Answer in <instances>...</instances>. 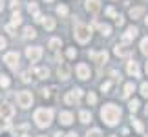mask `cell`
<instances>
[{"label": "cell", "instance_id": "d6986e66", "mask_svg": "<svg viewBox=\"0 0 148 137\" xmlns=\"http://www.w3.org/2000/svg\"><path fill=\"white\" fill-rule=\"evenodd\" d=\"M143 8H132V9H130V16H132V18H139V16L141 15H143Z\"/></svg>", "mask_w": 148, "mask_h": 137}, {"label": "cell", "instance_id": "d6a6232c", "mask_svg": "<svg viewBox=\"0 0 148 137\" xmlns=\"http://www.w3.org/2000/svg\"><path fill=\"white\" fill-rule=\"evenodd\" d=\"M132 123H134V126H135V130H137L139 134L143 132V124H141V123L137 121V119H134V117H132Z\"/></svg>", "mask_w": 148, "mask_h": 137}, {"label": "cell", "instance_id": "bcb514c9", "mask_svg": "<svg viewBox=\"0 0 148 137\" xmlns=\"http://www.w3.org/2000/svg\"><path fill=\"white\" fill-rule=\"evenodd\" d=\"M68 137H77V134H68Z\"/></svg>", "mask_w": 148, "mask_h": 137}, {"label": "cell", "instance_id": "7dc6e473", "mask_svg": "<svg viewBox=\"0 0 148 137\" xmlns=\"http://www.w3.org/2000/svg\"><path fill=\"white\" fill-rule=\"evenodd\" d=\"M145 22H146V26H148V16H146V18H145Z\"/></svg>", "mask_w": 148, "mask_h": 137}, {"label": "cell", "instance_id": "44dd1931", "mask_svg": "<svg viewBox=\"0 0 148 137\" xmlns=\"http://www.w3.org/2000/svg\"><path fill=\"white\" fill-rule=\"evenodd\" d=\"M24 37H26V38H35L37 33H35V29H33V27L27 26V27H24Z\"/></svg>", "mask_w": 148, "mask_h": 137}, {"label": "cell", "instance_id": "f546056e", "mask_svg": "<svg viewBox=\"0 0 148 137\" xmlns=\"http://www.w3.org/2000/svg\"><path fill=\"white\" fill-rule=\"evenodd\" d=\"M86 101H88V104H95V102H97V95L90 91V93H88V97H86Z\"/></svg>", "mask_w": 148, "mask_h": 137}, {"label": "cell", "instance_id": "8d00e7d4", "mask_svg": "<svg viewBox=\"0 0 148 137\" xmlns=\"http://www.w3.org/2000/svg\"><path fill=\"white\" fill-rule=\"evenodd\" d=\"M106 15H108V16H113V18L117 16V15H115V9H113V8H108V9H106Z\"/></svg>", "mask_w": 148, "mask_h": 137}, {"label": "cell", "instance_id": "52a82bcc", "mask_svg": "<svg viewBox=\"0 0 148 137\" xmlns=\"http://www.w3.org/2000/svg\"><path fill=\"white\" fill-rule=\"evenodd\" d=\"M4 62H5L9 68H13V70H15V68L18 66V53H15V51H13V53H5Z\"/></svg>", "mask_w": 148, "mask_h": 137}, {"label": "cell", "instance_id": "d4e9b609", "mask_svg": "<svg viewBox=\"0 0 148 137\" xmlns=\"http://www.w3.org/2000/svg\"><path fill=\"white\" fill-rule=\"evenodd\" d=\"M27 11H29V13H31V15H33V16H35V15H37V13H38V5H37V4H35V2H31V4H29V5H27Z\"/></svg>", "mask_w": 148, "mask_h": 137}, {"label": "cell", "instance_id": "8fae6325", "mask_svg": "<svg viewBox=\"0 0 148 137\" xmlns=\"http://www.w3.org/2000/svg\"><path fill=\"white\" fill-rule=\"evenodd\" d=\"M126 70L130 75H134V77H141V70H139V64L135 60H130L128 64H126Z\"/></svg>", "mask_w": 148, "mask_h": 137}, {"label": "cell", "instance_id": "8992f818", "mask_svg": "<svg viewBox=\"0 0 148 137\" xmlns=\"http://www.w3.org/2000/svg\"><path fill=\"white\" fill-rule=\"evenodd\" d=\"M26 57H27V59H29L31 62H37V60L42 57V48H38V46L27 48V49H26Z\"/></svg>", "mask_w": 148, "mask_h": 137}, {"label": "cell", "instance_id": "7bdbcfd3", "mask_svg": "<svg viewBox=\"0 0 148 137\" xmlns=\"http://www.w3.org/2000/svg\"><path fill=\"white\" fill-rule=\"evenodd\" d=\"M5 44H8V42H5V38L0 37V49H4V48H5Z\"/></svg>", "mask_w": 148, "mask_h": 137}, {"label": "cell", "instance_id": "ac0fdd59", "mask_svg": "<svg viewBox=\"0 0 148 137\" xmlns=\"http://www.w3.org/2000/svg\"><path fill=\"white\" fill-rule=\"evenodd\" d=\"M135 91V84L134 82H128L126 86H124V93H123V97H130Z\"/></svg>", "mask_w": 148, "mask_h": 137}, {"label": "cell", "instance_id": "5bb4252c", "mask_svg": "<svg viewBox=\"0 0 148 137\" xmlns=\"http://www.w3.org/2000/svg\"><path fill=\"white\" fill-rule=\"evenodd\" d=\"M70 66L68 64H62V66H59V70H57V75H59V79H62V81H66L68 77H70Z\"/></svg>", "mask_w": 148, "mask_h": 137}, {"label": "cell", "instance_id": "4dcf8cb0", "mask_svg": "<svg viewBox=\"0 0 148 137\" xmlns=\"http://www.w3.org/2000/svg\"><path fill=\"white\" fill-rule=\"evenodd\" d=\"M86 137H101V130H99V128H93V130H90V132L86 134Z\"/></svg>", "mask_w": 148, "mask_h": 137}, {"label": "cell", "instance_id": "74e56055", "mask_svg": "<svg viewBox=\"0 0 148 137\" xmlns=\"http://www.w3.org/2000/svg\"><path fill=\"white\" fill-rule=\"evenodd\" d=\"M77 55V51L73 49V48H68V57H70V59H73V57Z\"/></svg>", "mask_w": 148, "mask_h": 137}, {"label": "cell", "instance_id": "b9f144b4", "mask_svg": "<svg viewBox=\"0 0 148 137\" xmlns=\"http://www.w3.org/2000/svg\"><path fill=\"white\" fill-rule=\"evenodd\" d=\"M110 86H112L110 82H102V86H101V90H102V91H106V90H110Z\"/></svg>", "mask_w": 148, "mask_h": 137}, {"label": "cell", "instance_id": "d590c367", "mask_svg": "<svg viewBox=\"0 0 148 137\" xmlns=\"http://www.w3.org/2000/svg\"><path fill=\"white\" fill-rule=\"evenodd\" d=\"M141 93H143L145 97H148V82H145L143 86H141Z\"/></svg>", "mask_w": 148, "mask_h": 137}, {"label": "cell", "instance_id": "9a60e30c", "mask_svg": "<svg viewBox=\"0 0 148 137\" xmlns=\"http://www.w3.org/2000/svg\"><path fill=\"white\" fill-rule=\"evenodd\" d=\"M86 9L90 11V13H97V11L101 9V4H99V0H86Z\"/></svg>", "mask_w": 148, "mask_h": 137}, {"label": "cell", "instance_id": "836d02e7", "mask_svg": "<svg viewBox=\"0 0 148 137\" xmlns=\"http://www.w3.org/2000/svg\"><path fill=\"white\" fill-rule=\"evenodd\" d=\"M22 81H24V82H29L31 81V73L29 71H24V73H22Z\"/></svg>", "mask_w": 148, "mask_h": 137}, {"label": "cell", "instance_id": "30bf717a", "mask_svg": "<svg viewBox=\"0 0 148 137\" xmlns=\"http://www.w3.org/2000/svg\"><path fill=\"white\" fill-rule=\"evenodd\" d=\"M90 59L95 60L97 64H102V62L108 60V53L106 51H101V53H95V51H90Z\"/></svg>", "mask_w": 148, "mask_h": 137}, {"label": "cell", "instance_id": "603a6c76", "mask_svg": "<svg viewBox=\"0 0 148 137\" xmlns=\"http://www.w3.org/2000/svg\"><path fill=\"white\" fill-rule=\"evenodd\" d=\"M99 29H101V33H102V35H106V37L112 33V27L108 26V24H101V26H99Z\"/></svg>", "mask_w": 148, "mask_h": 137}, {"label": "cell", "instance_id": "2e32d148", "mask_svg": "<svg viewBox=\"0 0 148 137\" xmlns=\"http://www.w3.org/2000/svg\"><path fill=\"white\" fill-rule=\"evenodd\" d=\"M60 123L62 124H64V126H70V124H71V121H73V115H71V113L70 112H60Z\"/></svg>", "mask_w": 148, "mask_h": 137}, {"label": "cell", "instance_id": "ffe728a7", "mask_svg": "<svg viewBox=\"0 0 148 137\" xmlns=\"http://www.w3.org/2000/svg\"><path fill=\"white\" fill-rule=\"evenodd\" d=\"M35 73L38 75V79H48L49 77V70H48V68H38Z\"/></svg>", "mask_w": 148, "mask_h": 137}, {"label": "cell", "instance_id": "e575fe53", "mask_svg": "<svg viewBox=\"0 0 148 137\" xmlns=\"http://www.w3.org/2000/svg\"><path fill=\"white\" fill-rule=\"evenodd\" d=\"M5 31H8L9 35H16V29H15V26H5Z\"/></svg>", "mask_w": 148, "mask_h": 137}, {"label": "cell", "instance_id": "1f68e13d", "mask_svg": "<svg viewBox=\"0 0 148 137\" xmlns=\"http://www.w3.org/2000/svg\"><path fill=\"white\" fill-rule=\"evenodd\" d=\"M57 13H59L60 16H66L68 15V8L66 5H59V8H57Z\"/></svg>", "mask_w": 148, "mask_h": 137}, {"label": "cell", "instance_id": "277c9868", "mask_svg": "<svg viewBox=\"0 0 148 137\" xmlns=\"http://www.w3.org/2000/svg\"><path fill=\"white\" fill-rule=\"evenodd\" d=\"M16 101H18V106L29 108L31 102H33V95L29 93V91H18V93H16Z\"/></svg>", "mask_w": 148, "mask_h": 137}, {"label": "cell", "instance_id": "681fc988", "mask_svg": "<svg viewBox=\"0 0 148 137\" xmlns=\"http://www.w3.org/2000/svg\"><path fill=\"white\" fill-rule=\"evenodd\" d=\"M46 2H53V0H46Z\"/></svg>", "mask_w": 148, "mask_h": 137}, {"label": "cell", "instance_id": "484cf974", "mask_svg": "<svg viewBox=\"0 0 148 137\" xmlns=\"http://www.w3.org/2000/svg\"><path fill=\"white\" fill-rule=\"evenodd\" d=\"M11 22H13L15 26H18V24H22V16L18 13H13V15H11Z\"/></svg>", "mask_w": 148, "mask_h": 137}, {"label": "cell", "instance_id": "3957f363", "mask_svg": "<svg viewBox=\"0 0 148 137\" xmlns=\"http://www.w3.org/2000/svg\"><path fill=\"white\" fill-rule=\"evenodd\" d=\"M73 35H75V38L81 44H86L90 40V37H92V29H90L88 26H84V24H75V27H73Z\"/></svg>", "mask_w": 148, "mask_h": 137}, {"label": "cell", "instance_id": "7402d4cb", "mask_svg": "<svg viewBox=\"0 0 148 137\" xmlns=\"http://www.w3.org/2000/svg\"><path fill=\"white\" fill-rule=\"evenodd\" d=\"M139 101L137 99H134V101H130V104H128V108H130V112H137L139 110Z\"/></svg>", "mask_w": 148, "mask_h": 137}, {"label": "cell", "instance_id": "7a4b0ae2", "mask_svg": "<svg viewBox=\"0 0 148 137\" xmlns=\"http://www.w3.org/2000/svg\"><path fill=\"white\" fill-rule=\"evenodd\" d=\"M33 119H35L38 128H46V126L51 124V121H53V112L46 110V108H38L35 112V115H33Z\"/></svg>", "mask_w": 148, "mask_h": 137}, {"label": "cell", "instance_id": "cb8c5ba5", "mask_svg": "<svg viewBox=\"0 0 148 137\" xmlns=\"http://www.w3.org/2000/svg\"><path fill=\"white\" fill-rule=\"evenodd\" d=\"M81 123H90L92 121V115H90V112H81Z\"/></svg>", "mask_w": 148, "mask_h": 137}, {"label": "cell", "instance_id": "6da1fadb", "mask_svg": "<svg viewBox=\"0 0 148 137\" xmlns=\"http://www.w3.org/2000/svg\"><path fill=\"white\" fill-rule=\"evenodd\" d=\"M101 117L108 126H113V124H117L119 117H121V110H119L115 104H106V106H102V110H101Z\"/></svg>", "mask_w": 148, "mask_h": 137}, {"label": "cell", "instance_id": "7c38bea8", "mask_svg": "<svg viewBox=\"0 0 148 137\" xmlns=\"http://www.w3.org/2000/svg\"><path fill=\"white\" fill-rule=\"evenodd\" d=\"M137 27H134V26H130L128 29H126V33L123 35V42H130V40H134L135 37H137Z\"/></svg>", "mask_w": 148, "mask_h": 137}, {"label": "cell", "instance_id": "db71d44e", "mask_svg": "<svg viewBox=\"0 0 148 137\" xmlns=\"http://www.w3.org/2000/svg\"><path fill=\"white\" fill-rule=\"evenodd\" d=\"M42 137H44V135H42Z\"/></svg>", "mask_w": 148, "mask_h": 137}, {"label": "cell", "instance_id": "9c48e42d", "mask_svg": "<svg viewBox=\"0 0 148 137\" xmlns=\"http://www.w3.org/2000/svg\"><path fill=\"white\" fill-rule=\"evenodd\" d=\"M113 51H115L117 57H130V55H132V48H128V46H123V44H117Z\"/></svg>", "mask_w": 148, "mask_h": 137}, {"label": "cell", "instance_id": "83f0119b", "mask_svg": "<svg viewBox=\"0 0 148 137\" xmlns=\"http://www.w3.org/2000/svg\"><path fill=\"white\" fill-rule=\"evenodd\" d=\"M141 51H143L145 55H148V37L141 40Z\"/></svg>", "mask_w": 148, "mask_h": 137}, {"label": "cell", "instance_id": "f5cc1de1", "mask_svg": "<svg viewBox=\"0 0 148 137\" xmlns=\"http://www.w3.org/2000/svg\"><path fill=\"white\" fill-rule=\"evenodd\" d=\"M112 137H115V135H112Z\"/></svg>", "mask_w": 148, "mask_h": 137}, {"label": "cell", "instance_id": "60d3db41", "mask_svg": "<svg viewBox=\"0 0 148 137\" xmlns=\"http://www.w3.org/2000/svg\"><path fill=\"white\" fill-rule=\"evenodd\" d=\"M110 75H112L113 79H115V81H121V73H117V71H112Z\"/></svg>", "mask_w": 148, "mask_h": 137}, {"label": "cell", "instance_id": "ba28073f", "mask_svg": "<svg viewBox=\"0 0 148 137\" xmlns=\"http://www.w3.org/2000/svg\"><path fill=\"white\" fill-rule=\"evenodd\" d=\"M81 95H82V90H81V88H75V90H71L70 93L66 95V102H68V104L79 102V99H81Z\"/></svg>", "mask_w": 148, "mask_h": 137}, {"label": "cell", "instance_id": "ab89813d", "mask_svg": "<svg viewBox=\"0 0 148 137\" xmlns=\"http://www.w3.org/2000/svg\"><path fill=\"white\" fill-rule=\"evenodd\" d=\"M11 8H13V9H18L20 8V2H18V0H11Z\"/></svg>", "mask_w": 148, "mask_h": 137}, {"label": "cell", "instance_id": "f6af8a7d", "mask_svg": "<svg viewBox=\"0 0 148 137\" xmlns=\"http://www.w3.org/2000/svg\"><path fill=\"white\" fill-rule=\"evenodd\" d=\"M4 9V2H2V0H0V11H2Z\"/></svg>", "mask_w": 148, "mask_h": 137}, {"label": "cell", "instance_id": "4fadbf2b", "mask_svg": "<svg viewBox=\"0 0 148 137\" xmlns=\"http://www.w3.org/2000/svg\"><path fill=\"white\" fill-rule=\"evenodd\" d=\"M77 75H79V79H88L90 77V68L86 66V64H77Z\"/></svg>", "mask_w": 148, "mask_h": 137}, {"label": "cell", "instance_id": "4316f807", "mask_svg": "<svg viewBox=\"0 0 148 137\" xmlns=\"http://www.w3.org/2000/svg\"><path fill=\"white\" fill-rule=\"evenodd\" d=\"M59 46H60V40H59V38H51V40H49V49H59Z\"/></svg>", "mask_w": 148, "mask_h": 137}, {"label": "cell", "instance_id": "5b68a950", "mask_svg": "<svg viewBox=\"0 0 148 137\" xmlns=\"http://www.w3.org/2000/svg\"><path fill=\"white\" fill-rule=\"evenodd\" d=\"M13 115H15V110H13V106H11V104H8V102L0 104V119H4V121H9Z\"/></svg>", "mask_w": 148, "mask_h": 137}, {"label": "cell", "instance_id": "816d5d0a", "mask_svg": "<svg viewBox=\"0 0 148 137\" xmlns=\"http://www.w3.org/2000/svg\"><path fill=\"white\" fill-rule=\"evenodd\" d=\"M146 115H148V108H146Z\"/></svg>", "mask_w": 148, "mask_h": 137}, {"label": "cell", "instance_id": "f1b7e54d", "mask_svg": "<svg viewBox=\"0 0 148 137\" xmlns=\"http://www.w3.org/2000/svg\"><path fill=\"white\" fill-rule=\"evenodd\" d=\"M9 86V79L5 75H0V88H8Z\"/></svg>", "mask_w": 148, "mask_h": 137}, {"label": "cell", "instance_id": "f35d334b", "mask_svg": "<svg viewBox=\"0 0 148 137\" xmlns=\"http://www.w3.org/2000/svg\"><path fill=\"white\" fill-rule=\"evenodd\" d=\"M115 22H117V26H123V24H124V18H123L121 15H117V16H115Z\"/></svg>", "mask_w": 148, "mask_h": 137}, {"label": "cell", "instance_id": "f907efd6", "mask_svg": "<svg viewBox=\"0 0 148 137\" xmlns=\"http://www.w3.org/2000/svg\"><path fill=\"white\" fill-rule=\"evenodd\" d=\"M22 137H29V135H22Z\"/></svg>", "mask_w": 148, "mask_h": 137}, {"label": "cell", "instance_id": "e0dca14e", "mask_svg": "<svg viewBox=\"0 0 148 137\" xmlns=\"http://www.w3.org/2000/svg\"><path fill=\"white\" fill-rule=\"evenodd\" d=\"M42 26L46 27L48 31H51V29H55V18H51V16H46V18L42 20Z\"/></svg>", "mask_w": 148, "mask_h": 137}, {"label": "cell", "instance_id": "ee69618b", "mask_svg": "<svg viewBox=\"0 0 148 137\" xmlns=\"http://www.w3.org/2000/svg\"><path fill=\"white\" fill-rule=\"evenodd\" d=\"M55 137H64V134H60V132H57V134H55Z\"/></svg>", "mask_w": 148, "mask_h": 137}, {"label": "cell", "instance_id": "c3c4849f", "mask_svg": "<svg viewBox=\"0 0 148 137\" xmlns=\"http://www.w3.org/2000/svg\"><path fill=\"white\" fill-rule=\"evenodd\" d=\"M146 73H148V62H146Z\"/></svg>", "mask_w": 148, "mask_h": 137}]
</instances>
